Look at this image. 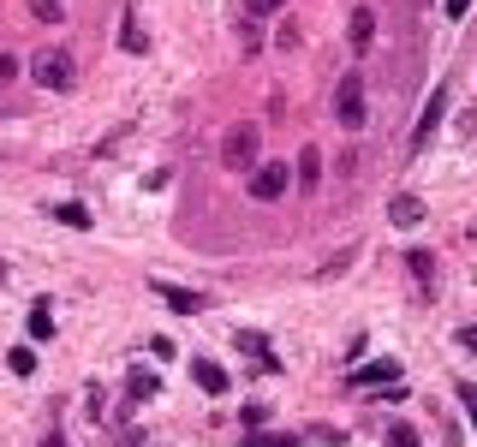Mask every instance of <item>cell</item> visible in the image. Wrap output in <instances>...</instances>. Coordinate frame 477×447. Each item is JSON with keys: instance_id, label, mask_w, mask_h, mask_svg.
Listing matches in <instances>:
<instances>
[{"instance_id": "6da1fadb", "label": "cell", "mask_w": 477, "mask_h": 447, "mask_svg": "<svg viewBox=\"0 0 477 447\" xmlns=\"http://www.w3.org/2000/svg\"><path fill=\"white\" fill-rule=\"evenodd\" d=\"M30 78L43 90H72L78 84V60L66 54V48H43V54L30 60Z\"/></svg>"}, {"instance_id": "7a4b0ae2", "label": "cell", "mask_w": 477, "mask_h": 447, "mask_svg": "<svg viewBox=\"0 0 477 447\" xmlns=\"http://www.w3.org/2000/svg\"><path fill=\"white\" fill-rule=\"evenodd\" d=\"M257 149H262V131H257V126H233L227 138H221V161H227L233 174L257 167Z\"/></svg>"}, {"instance_id": "3957f363", "label": "cell", "mask_w": 477, "mask_h": 447, "mask_svg": "<svg viewBox=\"0 0 477 447\" xmlns=\"http://www.w3.org/2000/svg\"><path fill=\"white\" fill-rule=\"evenodd\" d=\"M334 119H340L347 131L364 126V78L358 72H347L340 84H334Z\"/></svg>"}, {"instance_id": "277c9868", "label": "cell", "mask_w": 477, "mask_h": 447, "mask_svg": "<svg viewBox=\"0 0 477 447\" xmlns=\"http://www.w3.org/2000/svg\"><path fill=\"white\" fill-rule=\"evenodd\" d=\"M287 161H262V167H257V174H251V197H257V203H281V197H287Z\"/></svg>"}, {"instance_id": "5b68a950", "label": "cell", "mask_w": 477, "mask_h": 447, "mask_svg": "<svg viewBox=\"0 0 477 447\" xmlns=\"http://www.w3.org/2000/svg\"><path fill=\"white\" fill-rule=\"evenodd\" d=\"M347 382L352 388H400V364L394 358H370V364H358V370H347Z\"/></svg>"}, {"instance_id": "8992f818", "label": "cell", "mask_w": 477, "mask_h": 447, "mask_svg": "<svg viewBox=\"0 0 477 447\" xmlns=\"http://www.w3.org/2000/svg\"><path fill=\"white\" fill-rule=\"evenodd\" d=\"M442 114H448V90H435V96L424 101L418 131H412V149H430V138H435V126H442Z\"/></svg>"}, {"instance_id": "52a82bcc", "label": "cell", "mask_w": 477, "mask_h": 447, "mask_svg": "<svg viewBox=\"0 0 477 447\" xmlns=\"http://www.w3.org/2000/svg\"><path fill=\"white\" fill-rule=\"evenodd\" d=\"M352 54H370V48H377V13H370V6H358V13H352Z\"/></svg>"}, {"instance_id": "ba28073f", "label": "cell", "mask_w": 477, "mask_h": 447, "mask_svg": "<svg viewBox=\"0 0 477 447\" xmlns=\"http://www.w3.org/2000/svg\"><path fill=\"white\" fill-rule=\"evenodd\" d=\"M388 221H394V227H418V221H424V197H412V191L388 197Z\"/></svg>"}, {"instance_id": "9c48e42d", "label": "cell", "mask_w": 477, "mask_h": 447, "mask_svg": "<svg viewBox=\"0 0 477 447\" xmlns=\"http://www.w3.org/2000/svg\"><path fill=\"white\" fill-rule=\"evenodd\" d=\"M156 292H161V304H167V310H179V317H197L203 304H209L203 292H186V287H161V281H156Z\"/></svg>"}, {"instance_id": "30bf717a", "label": "cell", "mask_w": 477, "mask_h": 447, "mask_svg": "<svg viewBox=\"0 0 477 447\" xmlns=\"http://www.w3.org/2000/svg\"><path fill=\"white\" fill-rule=\"evenodd\" d=\"M292 174H299V191H317L322 185V149L317 144L299 149V167H292Z\"/></svg>"}, {"instance_id": "8fae6325", "label": "cell", "mask_w": 477, "mask_h": 447, "mask_svg": "<svg viewBox=\"0 0 477 447\" xmlns=\"http://www.w3.org/2000/svg\"><path fill=\"white\" fill-rule=\"evenodd\" d=\"M24 334H30V340H54V310H48V299H36V304H30Z\"/></svg>"}, {"instance_id": "7c38bea8", "label": "cell", "mask_w": 477, "mask_h": 447, "mask_svg": "<svg viewBox=\"0 0 477 447\" xmlns=\"http://www.w3.org/2000/svg\"><path fill=\"white\" fill-rule=\"evenodd\" d=\"M191 376H197V388H203V394H227V370H221V364L191 358Z\"/></svg>"}, {"instance_id": "4fadbf2b", "label": "cell", "mask_w": 477, "mask_h": 447, "mask_svg": "<svg viewBox=\"0 0 477 447\" xmlns=\"http://www.w3.org/2000/svg\"><path fill=\"white\" fill-rule=\"evenodd\" d=\"M233 340H239V352H251L262 370H281V358L269 352V340H262V334H251V328H245V334H233Z\"/></svg>"}, {"instance_id": "5bb4252c", "label": "cell", "mask_w": 477, "mask_h": 447, "mask_svg": "<svg viewBox=\"0 0 477 447\" xmlns=\"http://www.w3.org/2000/svg\"><path fill=\"white\" fill-rule=\"evenodd\" d=\"M119 48H126V54H144V48H149V36H144V24H138V13H126V24H119Z\"/></svg>"}, {"instance_id": "9a60e30c", "label": "cell", "mask_w": 477, "mask_h": 447, "mask_svg": "<svg viewBox=\"0 0 477 447\" xmlns=\"http://www.w3.org/2000/svg\"><path fill=\"white\" fill-rule=\"evenodd\" d=\"M245 447H299V435L292 430H251Z\"/></svg>"}, {"instance_id": "2e32d148", "label": "cell", "mask_w": 477, "mask_h": 447, "mask_svg": "<svg viewBox=\"0 0 477 447\" xmlns=\"http://www.w3.org/2000/svg\"><path fill=\"white\" fill-rule=\"evenodd\" d=\"M405 269L418 274L424 287H435V257H430V251H418V245H412V251H405Z\"/></svg>"}, {"instance_id": "e0dca14e", "label": "cell", "mask_w": 477, "mask_h": 447, "mask_svg": "<svg viewBox=\"0 0 477 447\" xmlns=\"http://www.w3.org/2000/svg\"><path fill=\"white\" fill-rule=\"evenodd\" d=\"M48 215H54V221H66V227H90V209H84V203H54Z\"/></svg>"}, {"instance_id": "ac0fdd59", "label": "cell", "mask_w": 477, "mask_h": 447, "mask_svg": "<svg viewBox=\"0 0 477 447\" xmlns=\"http://www.w3.org/2000/svg\"><path fill=\"white\" fill-rule=\"evenodd\" d=\"M6 370H13V376H36V352H30V347H13V352H6Z\"/></svg>"}, {"instance_id": "d6986e66", "label": "cell", "mask_w": 477, "mask_h": 447, "mask_svg": "<svg viewBox=\"0 0 477 447\" xmlns=\"http://www.w3.org/2000/svg\"><path fill=\"white\" fill-rule=\"evenodd\" d=\"M262 48V30H257V18H239V54H257Z\"/></svg>"}, {"instance_id": "ffe728a7", "label": "cell", "mask_w": 477, "mask_h": 447, "mask_svg": "<svg viewBox=\"0 0 477 447\" xmlns=\"http://www.w3.org/2000/svg\"><path fill=\"white\" fill-rule=\"evenodd\" d=\"M388 447H424V435L412 423H388Z\"/></svg>"}, {"instance_id": "44dd1931", "label": "cell", "mask_w": 477, "mask_h": 447, "mask_svg": "<svg viewBox=\"0 0 477 447\" xmlns=\"http://www.w3.org/2000/svg\"><path fill=\"white\" fill-rule=\"evenodd\" d=\"M352 257H358V251H340V257H334V262H322V281H334V274H340V269H352Z\"/></svg>"}, {"instance_id": "7402d4cb", "label": "cell", "mask_w": 477, "mask_h": 447, "mask_svg": "<svg viewBox=\"0 0 477 447\" xmlns=\"http://www.w3.org/2000/svg\"><path fill=\"white\" fill-rule=\"evenodd\" d=\"M281 6H287V0H245L251 18H269V13H281Z\"/></svg>"}, {"instance_id": "603a6c76", "label": "cell", "mask_w": 477, "mask_h": 447, "mask_svg": "<svg viewBox=\"0 0 477 447\" xmlns=\"http://www.w3.org/2000/svg\"><path fill=\"white\" fill-rule=\"evenodd\" d=\"M460 405H465V418H472V430H477V388L472 382H460Z\"/></svg>"}, {"instance_id": "cb8c5ba5", "label": "cell", "mask_w": 477, "mask_h": 447, "mask_svg": "<svg viewBox=\"0 0 477 447\" xmlns=\"http://www.w3.org/2000/svg\"><path fill=\"white\" fill-rule=\"evenodd\" d=\"M275 48H299V24H292V18L275 30Z\"/></svg>"}, {"instance_id": "d4e9b609", "label": "cell", "mask_w": 477, "mask_h": 447, "mask_svg": "<svg viewBox=\"0 0 477 447\" xmlns=\"http://www.w3.org/2000/svg\"><path fill=\"white\" fill-rule=\"evenodd\" d=\"M131 394H138V400H149V394H156V376L138 370V376H131Z\"/></svg>"}, {"instance_id": "484cf974", "label": "cell", "mask_w": 477, "mask_h": 447, "mask_svg": "<svg viewBox=\"0 0 477 447\" xmlns=\"http://www.w3.org/2000/svg\"><path fill=\"white\" fill-rule=\"evenodd\" d=\"M36 6V18H48V24H60V0H30Z\"/></svg>"}, {"instance_id": "4316f807", "label": "cell", "mask_w": 477, "mask_h": 447, "mask_svg": "<svg viewBox=\"0 0 477 447\" xmlns=\"http://www.w3.org/2000/svg\"><path fill=\"white\" fill-rule=\"evenodd\" d=\"M262 418H269L262 405H245V412H239V423H245V430H262Z\"/></svg>"}, {"instance_id": "83f0119b", "label": "cell", "mask_w": 477, "mask_h": 447, "mask_svg": "<svg viewBox=\"0 0 477 447\" xmlns=\"http://www.w3.org/2000/svg\"><path fill=\"white\" fill-rule=\"evenodd\" d=\"M13 72H18V60H13V54H0V84H13Z\"/></svg>"}, {"instance_id": "f1b7e54d", "label": "cell", "mask_w": 477, "mask_h": 447, "mask_svg": "<svg viewBox=\"0 0 477 447\" xmlns=\"http://www.w3.org/2000/svg\"><path fill=\"white\" fill-rule=\"evenodd\" d=\"M442 6H448V18H465V13H472V0H442Z\"/></svg>"}, {"instance_id": "f546056e", "label": "cell", "mask_w": 477, "mask_h": 447, "mask_svg": "<svg viewBox=\"0 0 477 447\" xmlns=\"http://www.w3.org/2000/svg\"><path fill=\"white\" fill-rule=\"evenodd\" d=\"M460 347H465V352H477V328H460Z\"/></svg>"}, {"instance_id": "4dcf8cb0", "label": "cell", "mask_w": 477, "mask_h": 447, "mask_svg": "<svg viewBox=\"0 0 477 447\" xmlns=\"http://www.w3.org/2000/svg\"><path fill=\"white\" fill-rule=\"evenodd\" d=\"M43 447H66V442H60V435H48V442H43Z\"/></svg>"}, {"instance_id": "1f68e13d", "label": "cell", "mask_w": 477, "mask_h": 447, "mask_svg": "<svg viewBox=\"0 0 477 447\" xmlns=\"http://www.w3.org/2000/svg\"><path fill=\"white\" fill-rule=\"evenodd\" d=\"M0 287H6V262H0Z\"/></svg>"}]
</instances>
